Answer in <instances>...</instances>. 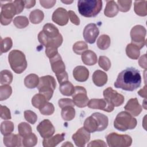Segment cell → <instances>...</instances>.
Here are the masks:
<instances>
[{"label":"cell","mask_w":147,"mask_h":147,"mask_svg":"<svg viewBox=\"0 0 147 147\" xmlns=\"http://www.w3.org/2000/svg\"><path fill=\"white\" fill-rule=\"evenodd\" d=\"M25 7L26 9H30L34 6L36 4V1L30 0V1H24Z\"/></svg>","instance_id":"56"},{"label":"cell","mask_w":147,"mask_h":147,"mask_svg":"<svg viewBox=\"0 0 147 147\" xmlns=\"http://www.w3.org/2000/svg\"><path fill=\"white\" fill-rule=\"evenodd\" d=\"M75 87L69 81H67L60 84L59 90L61 94L65 96H71L74 92Z\"/></svg>","instance_id":"33"},{"label":"cell","mask_w":147,"mask_h":147,"mask_svg":"<svg viewBox=\"0 0 147 147\" xmlns=\"http://www.w3.org/2000/svg\"><path fill=\"white\" fill-rule=\"evenodd\" d=\"M37 137L35 134L32 132L25 137H23L22 144L25 147H33L37 144Z\"/></svg>","instance_id":"35"},{"label":"cell","mask_w":147,"mask_h":147,"mask_svg":"<svg viewBox=\"0 0 147 147\" xmlns=\"http://www.w3.org/2000/svg\"><path fill=\"white\" fill-rule=\"evenodd\" d=\"M1 118L5 120L10 119L11 118L10 109L6 106L1 105Z\"/></svg>","instance_id":"47"},{"label":"cell","mask_w":147,"mask_h":147,"mask_svg":"<svg viewBox=\"0 0 147 147\" xmlns=\"http://www.w3.org/2000/svg\"><path fill=\"white\" fill-rule=\"evenodd\" d=\"M87 146H88V147H97V146L106 147L107 145L106 144L105 141H103V140H95L91 141L87 145Z\"/></svg>","instance_id":"51"},{"label":"cell","mask_w":147,"mask_h":147,"mask_svg":"<svg viewBox=\"0 0 147 147\" xmlns=\"http://www.w3.org/2000/svg\"><path fill=\"white\" fill-rule=\"evenodd\" d=\"M18 130L19 134L22 137H24L32 132L31 126L25 122H21L18 124Z\"/></svg>","instance_id":"40"},{"label":"cell","mask_w":147,"mask_h":147,"mask_svg":"<svg viewBox=\"0 0 147 147\" xmlns=\"http://www.w3.org/2000/svg\"><path fill=\"white\" fill-rule=\"evenodd\" d=\"M45 54L49 59H51L58 53L57 48L53 46H47L45 47Z\"/></svg>","instance_id":"49"},{"label":"cell","mask_w":147,"mask_h":147,"mask_svg":"<svg viewBox=\"0 0 147 147\" xmlns=\"http://www.w3.org/2000/svg\"><path fill=\"white\" fill-rule=\"evenodd\" d=\"M14 129V123L10 121H4L1 124V132L2 135L6 136L13 132Z\"/></svg>","instance_id":"37"},{"label":"cell","mask_w":147,"mask_h":147,"mask_svg":"<svg viewBox=\"0 0 147 147\" xmlns=\"http://www.w3.org/2000/svg\"><path fill=\"white\" fill-rule=\"evenodd\" d=\"M68 16L71 22L75 25H79L80 24V20L75 13L72 10H69L68 11Z\"/></svg>","instance_id":"50"},{"label":"cell","mask_w":147,"mask_h":147,"mask_svg":"<svg viewBox=\"0 0 147 147\" xmlns=\"http://www.w3.org/2000/svg\"><path fill=\"white\" fill-rule=\"evenodd\" d=\"M13 24L18 29H23L29 25V20L25 16H18L14 18Z\"/></svg>","instance_id":"38"},{"label":"cell","mask_w":147,"mask_h":147,"mask_svg":"<svg viewBox=\"0 0 147 147\" xmlns=\"http://www.w3.org/2000/svg\"><path fill=\"white\" fill-rule=\"evenodd\" d=\"M44 18V12L40 9L32 11L29 14V20L33 24H38L42 21Z\"/></svg>","instance_id":"30"},{"label":"cell","mask_w":147,"mask_h":147,"mask_svg":"<svg viewBox=\"0 0 147 147\" xmlns=\"http://www.w3.org/2000/svg\"><path fill=\"white\" fill-rule=\"evenodd\" d=\"M99 34V29L94 23L87 25L83 30V37L85 41L89 44H94Z\"/></svg>","instance_id":"13"},{"label":"cell","mask_w":147,"mask_h":147,"mask_svg":"<svg viewBox=\"0 0 147 147\" xmlns=\"http://www.w3.org/2000/svg\"><path fill=\"white\" fill-rule=\"evenodd\" d=\"M36 129L40 136L43 138H47L52 136L55 131L53 124L47 119L40 122L37 125Z\"/></svg>","instance_id":"11"},{"label":"cell","mask_w":147,"mask_h":147,"mask_svg":"<svg viewBox=\"0 0 147 147\" xmlns=\"http://www.w3.org/2000/svg\"><path fill=\"white\" fill-rule=\"evenodd\" d=\"M140 49L136 45L130 43L126 47V53L127 57L133 60L138 59L140 55Z\"/></svg>","instance_id":"29"},{"label":"cell","mask_w":147,"mask_h":147,"mask_svg":"<svg viewBox=\"0 0 147 147\" xmlns=\"http://www.w3.org/2000/svg\"><path fill=\"white\" fill-rule=\"evenodd\" d=\"M52 21L60 26H64L67 24L69 20L68 11L63 7L57 8L52 14Z\"/></svg>","instance_id":"16"},{"label":"cell","mask_w":147,"mask_h":147,"mask_svg":"<svg viewBox=\"0 0 147 147\" xmlns=\"http://www.w3.org/2000/svg\"><path fill=\"white\" fill-rule=\"evenodd\" d=\"M1 7V24L2 25H7L11 22L13 17L17 14V9L13 3V1H10L6 3L2 4Z\"/></svg>","instance_id":"8"},{"label":"cell","mask_w":147,"mask_h":147,"mask_svg":"<svg viewBox=\"0 0 147 147\" xmlns=\"http://www.w3.org/2000/svg\"><path fill=\"white\" fill-rule=\"evenodd\" d=\"M138 94L141 96L146 98V86L145 85V86L143 87V88L140 90L138 91Z\"/></svg>","instance_id":"57"},{"label":"cell","mask_w":147,"mask_h":147,"mask_svg":"<svg viewBox=\"0 0 147 147\" xmlns=\"http://www.w3.org/2000/svg\"><path fill=\"white\" fill-rule=\"evenodd\" d=\"M104 99L111 104L114 107H118L124 102V96L114 90L111 87H107L103 92Z\"/></svg>","instance_id":"10"},{"label":"cell","mask_w":147,"mask_h":147,"mask_svg":"<svg viewBox=\"0 0 147 147\" xmlns=\"http://www.w3.org/2000/svg\"><path fill=\"white\" fill-rule=\"evenodd\" d=\"M147 1H136L134 2V10L139 16L144 17L147 15Z\"/></svg>","instance_id":"27"},{"label":"cell","mask_w":147,"mask_h":147,"mask_svg":"<svg viewBox=\"0 0 147 147\" xmlns=\"http://www.w3.org/2000/svg\"><path fill=\"white\" fill-rule=\"evenodd\" d=\"M41 5L46 9H49L52 7L56 3V1L55 0H51V1H39Z\"/></svg>","instance_id":"54"},{"label":"cell","mask_w":147,"mask_h":147,"mask_svg":"<svg viewBox=\"0 0 147 147\" xmlns=\"http://www.w3.org/2000/svg\"><path fill=\"white\" fill-rule=\"evenodd\" d=\"M72 49L76 54L82 55L88 49V45L86 42L83 41H77L73 45Z\"/></svg>","instance_id":"41"},{"label":"cell","mask_w":147,"mask_h":147,"mask_svg":"<svg viewBox=\"0 0 147 147\" xmlns=\"http://www.w3.org/2000/svg\"><path fill=\"white\" fill-rule=\"evenodd\" d=\"M73 76L78 82H86L89 77V71L84 66H76L73 70Z\"/></svg>","instance_id":"20"},{"label":"cell","mask_w":147,"mask_h":147,"mask_svg":"<svg viewBox=\"0 0 147 147\" xmlns=\"http://www.w3.org/2000/svg\"><path fill=\"white\" fill-rule=\"evenodd\" d=\"M21 136L20 134L10 133L4 136L3 141L4 145L7 147H19L22 145Z\"/></svg>","instance_id":"19"},{"label":"cell","mask_w":147,"mask_h":147,"mask_svg":"<svg viewBox=\"0 0 147 147\" xmlns=\"http://www.w3.org/2000/svg\"><path fill=\"white\" fill-rule=\"evenodd\" d=\"M72 146L73 145H72V144H71V142H68V141H67V142H65V144H64L63 145H62V146Z\"/></svg>","instance_id":"58"},{"label":"cell","mask_w":147,"mask_h":147,"mask_svg":"<svg viewBox=\"0 0 147 147\" xmlns=\"http://www.w3.org/2000/svg\"><path fill=\"white\" fill-rule=\"evenodd\" d=\"M47 102L48 100L46 97L40 93L35 94L32 99V105L35 108L38 109H41Z\"/></svg>","instance_id":"32"},{"label":"cell","mask_w":147,"mask_h":147,"mask_svg":"<svg viewBox=\"0 0 147 147\" xmlns=\"http://www.w3.org/2000/svg\"><path fill=\"white\" fill-rule=\"evenodd\" d=\"M13 46V41L10 37L1 38V54L8 52Z\"/></svg>","instance_id":"42"},{"label":"cell","mask_w":147,"mask_h":147,"mask_svg":"<svg viewBox=\"0 0 147 147\" xmlns=\"http://www.w3.org/2000/svg\"><path fill=\"white\" fill-rule=\"evenodd\" d=\"M90 133L83 127L79 129L76 133L72 136V138L76 146L84 147L90 140Z\"/></svg>","instance_id":"12"},{"label":"cell","mask_w":147,"mask_h":147,"mask_svg":"<svg viewBox=\"0 0 147 147\" xmlns=\"http://www.w3.org/2000/svg\"><path fill=\"white\" fill-rule=\"evenodd\" d=\"M109 124L108 117L103 114L96 112L87 117L84 122V128L90 133L105 130Z\"/></svg>","instance_id":"2"},{"label":"cell","mask_w":147,"mask_h":147,"mask_svg":"<svg viewBox=\"0 0 147 147\" xmlns=\"http://www.w3.org/2000/svg\"><path fill=\"white\" fill-rule=\"evenodd\" d=\"M141 83V76L140 71L133 67L127 68L118 75L114 85L117 88L133 91L138 88Z\"/></svg>","instance_id":"1"},{"label":"cell","mask_w":147,"mask_h":147,"mask_svg":"<svg viewBox=\"0 0 147 147\" xmlns=\"http://www.w3.org/2000/svg\"><path fill=\"white\" fill-rule=\"evenodd\" d=\"M42 31L48 38H53L57 37L60 34L57 27L51 23H47L45 24L42 28Z\"/></svg>","instance_id":"26"},{"label":"cell","mask_w":147,"mask_h":147,"mask_svg":"<svg viewBox=\"0 0 147 147\" xmlns=\"http://www.w3.org/2000/svg\"><path fill=\"white\" fill-rule=\"evenodd\" d=\"M88 107L92 109H99L110 113L113 111L114 107L105 99L93 98L89 100Z\"/></svg>","instance_id":"14"},{"label":"cell","mask_w":147,"mask_h":147,"mask_svg":"<svg viewBox=\"0 0 147 147\" xmlns=\"http://www.w3.org/2000/svg\"><path fill=\"white\" fill-rule=\"evenodd\" d=\"M102 1L101 0H79L78 9L79 13L85 17H94L101 11Z\"/></svg>","instance_id":"3"},{"label":"cell","mask_w":147,"mask_h":147,"mask_svg":"<svg viewBox=\"0 0 147 147\" xmlns=\"http://www.w3.org/2000/svg\"><path fill=\"white\" fill-rule=\"evenodd\" d=\"M24 115L26 121L32 125L34 124L37 120V114L31 110H25L24 113Z\"/></svg>","instance_id":"46"},{"label":"cell","mask_w":147,"mask_h":147,"mask_svg":"<svg viewBox=\"0 0 147 147\" xmlns=\"http://www.w3.org/2000/svg\"><path fill=\"white\" fill-rule=\"evenodd\" d=\"M82 60L86 65H93L98 61L97 55L92 51L87 50L82 54Z\"/></svg>","instance_id":"24"},{"label":"cell","mask_w":147,"mask_h":147,"mask_svg":"<svg viewBox=\"0 0 147 147\" xmlns=\"http://www.w3.org/2000/svg\"><path fill=\"white\" fill-rule=\"evenodd\" d=\"M40 78L34 74H30L27 75L24 79L25 86L30 89L37 87L39 84Z\"/></svg>","instance_id":"28"},{"label":"cell","mask_w":147,"mask_h":147,"mask_svg":"<svg viewBox=\"0 0 147 147\" xmlns=\"http://www.w3.org/2000/svg\"><path fill=\"white\" fill-rule=\"evenodd\" d=\"M72 97L75 105L77 107L83 108L88 106L89 99L84 87L79 86H75Z\"/></svg>","instance_id":"9"},{"label":"cell","mask_w":147,"mask_h":147,"mask_svg":"<svg viewBox=\"0 0 147 147\" xmlns=\"http://www.w3.org/2000/svg\"><path fill=\"white\" fill-rule=\"evenodd\" d=\"M125 110L133 116H138L142 110L137 98L130 99L124 107Z\"/></svg>","instance_id":"17"},{"label":"cell","mask_w":147,"mask_h":147,"mask_svg":"<svg viewBox=\"0 0 147 147\" xmlns=\"http://www.w3.org/2000/svg\"><path fill=\"white\" fill-rule=\"evenodd\" d=\"M144 105L143 106H144V109H146V104H145V102H146V99L144 100Z\"/></svg>","instance_id":"60"},{"label":"cell","mask_w":147,"mask_h":147,"mask_svg":"<svg viewBox=\"0 0 147 147\" xmlns=\"http://www.w3.org/2000/svg\"><path fill=\"white\" fill-rule=\"evenodd\" d=\"M38 40L39 42L45 46H53L58 48L63 43V38L62 35L60 34L57 37L53 38H48L42 31H40L38 34Z\"/></svg>","instance_id":"15"},{"label":"cell","mask_w":147,"mask_h":147,"mask_svg":"<svg viewBox=\"0 0 147 147\" xmlns=\"http://www.w3.org/2000/svg\"><path fill=\"white\" fill-rule=\"evenodd\" d=\"M56 76L60 84L68 80V75L66 71H64L61 74L56 75Z\"/></svg>","instance_id":"52"},{"label":"cell","mask_w":147,"mask_h":147,"mask_svg":"<svg viewBox=\"0 0 147 147\" xmlns=\"http://www.w3.org/2000/svg\"><path fill=\"white\" fill-rule=\"evenodd\" d=\"M12 94V88L9 84L0 86V100L2 101L8 99Z\"/></svg>","instance_id":"39"},{"label":"cell","mask_w":147,"mask_h":147,"mask_svg":"<svg viewBox=\"0 0 147 147\" xmlns=\"http://www.w3.org/2000/svg\"><path fill=\"white\" fill-rule=\"evenodd\" d=\"M65 133L57 134L47 138H44L42 145L44 147H54L64 140Z\"/></svg>","instance_id":"21"},{"label":"cell","mask_w":147,"mask_h":147,"mask_svg":"<svg viewBox=\"0 0 147 147\" xmlns=\"http://www.w3.org/2000/svg\"><path fill=\"white\" fill-rule=\"evenodd\" d=\"M39 110L40 113L44 115H50L54 113L55 107L52 103L47 102Z\"/></svg>","instance_id":"44"},{"label":"cell","mask_w":147,"mask_h":147,"mask_svg":"<svg viewBox=\"0 0 147 147\" xmlns=\"http://www.w3.org/2000/svg\"><path fill=\"white\" fill-rule=\"evenodd\" d=\"M13 3H14V5H15V6L17 9V14L21 13L23 11L24 8L25 7L24 1H21V0L14 1H13Z\"/></svg>","instance_id":"53"},{"label":"cell","mask_w":147,"mask_h":147,"mask_svg":"<svg viewBox=\"0 0 147 147\" xmlns=\"http://www.w3.org/2000/svg\"><path fill=\"white\" fill-rule=\"evenodd\" d=\"M61 2H63V3H65V4H67V5H68V4H70V3H72L74 1H61Z\"/></svg>","instance_id":"59"},{"label":"cell","mask_w":147,"mask_h":147,"mask_svg":"<svg viewBox=\"0 0 147 147\" xmlns=\"http://www.w3.org/2000/svg\"><path fill=\"white\" fill-rule=\"evenodd\" d=\"M118 7L119 11L121 12H127L130 9L132 1H123L118 0L117 1Z\"/></svg>","instance_id":"45"},{"label":"cell","mask_w":147,"mask_h":147,"mask_svg":"<svg viewBox=\"0 0 147 147\" xmlns=\"http://www.w3.org/2000/svg\"><path fill=\"white\" fill-rule=\"evenodd\" d=\"M138 63L140 66L145 69H146V55L144 54L142 55L138 60Z\"/></svg>","instance_id":"55"},{"label":"cell","mask_w":147,"mask_h":147,"mask_svg":"<svg viewBox=\"0 0 147 147\" xmlns=\"http://www.w3.org/2000/svg\"><path fill=\"white\" fill-rule=\"evenodd\" d=\"M119 11L117 3L113 0L107 1L106 5L104 10V14L106 17H114L118 14Z\"/></svg>","instance_id":"25"},{"label":"cell","mask_w":147,"mask_h":147,"mask_svg":"<svg viewBox=\"0 0 147 147\" xmlns=\"http://www.w3.org/2000/svg\"><path fill=\"white\" fill-rule=\"evenodd\" d=\"M56 87V82L52 76L46 75L40 78L39 84L37 86L38 89L41 88H49L55 90Z\"/></svg>","instance_id":"22"},{"label":"cell","mask_w":147,"mask_h":147,"mask_svg":"<svg viewBox=\"0 0 147 147\" xmlns=\"http://www.w3.org/2000/svg\"><path fill=\"white\" fill-rule=\"evenodd\" d=\"M8 61L11 68L16 74H21L27 67L25 55L20 50L14 49L10 51L8 55Z\"/></svg>","instance_id":"5"},{"label":"cell","mask_w":147,"mask_h":147,"mask_svg":"<svg viewBox=\"0 0 147 147\" xmlns=\"http://www.w3.org/2000/svg\"><path fill=\"white\" fill-rule=\"evenodd\" d=\"M111 43L110 37L107 34H102L98 38L96 45L100 50H106L109 48Z\"/></svg>","instance_id":"34"},{"label":"cell","mask_w":147,"mask_h":147,"mask_svg":"<svg viewBox=\"0 0 147 147\" xmlns=\"http://www.w3.org/2000/svg\"><path fill=\"white\" fill-rule=\"evenodd\" d=\"M146 30L144 26L137 25L133 26L130 31V37L132 44L136 45L140 49H142L146 44Z\"/></svg>","instance_id":"7"},{"label":"cell","mask_w":147,"mask_h":147,"mask_svg":"<svg viewBox=\"0 0 147 147\" xmlns=\"http://www.w3.org/2000/svg\"><path fill=\"white\" fill-rule=\"evenodd\" d=\"M106 141L110 147H127L132 144V138L130 136L114 132L106 136Z\"/></svg>","instance_id":"6"},{"label":"cell","mask_w":147,"mask_h":147,"mask_svg":"<svg viewBox=\"0 0 147 147\" xmlns=\"http://www.w3.org/2000/svg\"><path fill=\"white\" fill-rule=\"evenodd\" d=\"M49 62L51 65V68L56 75L65 71V64L59 53L52 58L49 59Z\"/></svg>","instance_id":"18"},{"label":"cell","mask_w":147,"mask_h":147,"mask_svg":"<svg viewBox=\"0 0 147 147\" xmlns=\"http://www.w3.org/2000/svg\"><path fill=\"white\" fill-rule=\"evenodd\" d=\"M75 109L73 106H66L61 109V115L62 118L66 121L72 120L75 117Z\"/></svg>","instance_id":"31"},{"label":"cell","mask_w":147,"mask_h":147,"mask_svg":"<svg viewBox=\"0 0 147 147\" xmlns=\"http://www.w3.org/2000/svg\"><path fill=\"white\" fill-rule=\"evenodd\" d=\"M92 79L95 86L102 87L106 84L107 82V75L105 72L98 69L93 73Z\"/></svg>","instance_id":"23"},{"label":"cell","mask_w":147,"mask_h":147,"mask_svg":"<svg viewBox=\"0 0 147 147\" xmlns=\"http://www.w3.org/2000/svg\"><path fill=\"white\" fill-rule=\"evenodd\" d=\"M59 106L62 109L66 106H75L73 100L69 98H61L58 101Z\"/></svg>","instance_id":"48"},{"label":"cell","mask_w":147,"mask_h":147,"mask_svg":"<svg viewBox=\"0 0 147 147\" xmlns=\"http://www.w3.org/2000/svg\"><path fill=\"white\" fill-rule=\"evenodd\" d=\"M98 64L103 70L107 71L111 67V61L110 59L105 56H100L98 59Z\"/></svg>","instance_id":"43"},{"label":"cell","mask_w":147,"mask_h":147,"mask_svg":"<svg viewBox=\"0 0 147 147\" xmlns=\"http://www.w3.org/2000/svg\"><path fill=\"white\" fill-rule=\"evenodd\" d=\"M0 75V83L2 85L10 84L12 82L13 76L9 70L4 69L1 71Z\"/></svg>","instance_id":"36"},{"label":"cell","mask_w":147,"mask_h":147,"mask_svg":"<svg viewBox=\"0 0 147 147\" xmlns=\"http://www.w3.org/2000/svg\"><path fill=\"white\" fill-rule=\"evenodd\" d=\"M137 124V119L126 111L119 113L114 121V127L121 131L133 129Z\"/></svg>","instance_id":"4"}]
</instances>
